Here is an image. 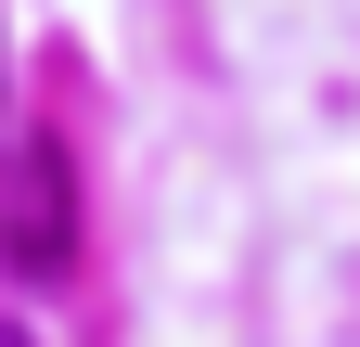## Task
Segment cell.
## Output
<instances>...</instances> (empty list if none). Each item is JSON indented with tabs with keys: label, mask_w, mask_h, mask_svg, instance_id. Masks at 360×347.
Listing matches in <instances>:
<instances>
[{
	"label": "cell",
	"mask_w": 360,
	"mask_h": 347,
	"mask_svg": "<svg viewBox=\"0 0 360 347\" xmlns=\"http://www.w3.org/2000/svg\"><path fill=\"white\" fill-rule=\"evenodd\" d=\"M0 257H13L26 283H65V270H77V181H65V142H52V129H26V142H13Z\"/></svg>",
	"instance_id": "6da1fadb"
},
{
	"label": "cell",
	"mask_w": 360,
	"mask_h": 347,
	"mask_svg": "<svg viewBox=\"0 0 360 347\" xmlns=\"http://www.w3.org/2000/svg\"><path fill=\"white\" fill-rule=\"evenodd\" d=\"M0 347H39V334H13V322H0Z\"/></svg>",
	"instance_id": "7a4b0ae2"
},
{
	"label": "cell",
	"mask_w": 360,
	"mask_h": 347,
	"mask_svg": "<svg viewBox=\"0 0 360 347\" xmlns=\"http://www.w3.org/2000/svg\"><path fill=\"white\" fill-rule=\"evenodd\" d=\"M0 65H13V52H0Z\"/></svg>",
	"instance_id": "3957f363"
}]
</instances>
